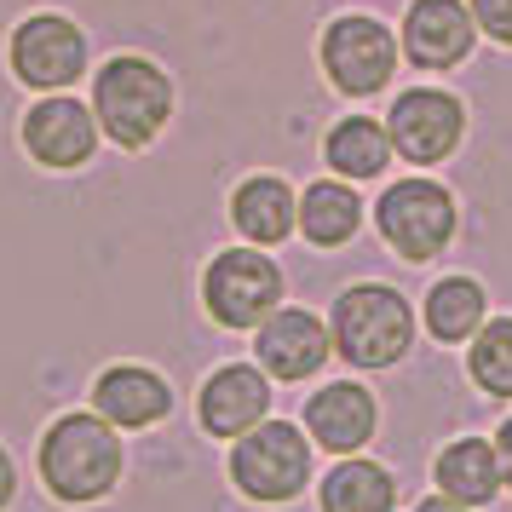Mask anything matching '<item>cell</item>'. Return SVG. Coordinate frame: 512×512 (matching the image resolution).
I'll return each mask as SVG.
<instances>
[{"label":"cell","mask_w":512,"mask_h":512,"mask_svg":"<svg viewBox=\"0 0 512 512\" xmlns=\"http://www.w3.org/2000/svg\"><path fill=\"white\" fill-rule=\"evenodd\" d=\"M478 41V18L466 0H415L403 18V58L420 70H455Z\"/></svg>","instance_id":"cell-12"},{"label":"cell","mask_w":512,"mask_h":512,"mask_svg":"<svg viewBox=\"0 0 512 512\" xmlns=\"http://www.w3.org/2000/svg\"><path fill=\"white\" fill-rule=\"evenodd\" d=\"M167 409H173V386L144 363H116L93 386V415H104L121 432H144V426L167 420Z\"/></svg>","instance_id":"cell-15"},{"label":"cell","mask_w":512,"mask_h":512,"mask_svg":"<svg viewBox=\"0 0 512 512\" xmlns=\"http://www.w3.org/2000/svg\"><path fill=\"white\" fill-rule=\"evenodd\" d=\"M363 225V196L346 179H317L300 190V231L311 248H346Z\"/></svg>","instance_id":"cell-18"},{"label":"cell","mask_w":512,"mask_h":512,"mask_svg":"<svg viewBox=\"0 0 512 512\" xmlns=\"http://www.w3.org/2000/svg\"><path fill=\"white\" fill-rule=\"evenodd\" d=\"M374 225L392 242V254H403L409 265H426L455 242V196L438 179H397L380 196Z\"/></svg>","instance_id":"cell-6"},{"label":"cell","mask_w":512,"mask_h":512,"mask_svg":"<svg viewBox=\"0 0 512 512\" xmlns=\"http://www.w3.org/2000/svg\"><path fill=\"white\" fill-rule=\"evenodd\" d=\"M397 58H403V52H397L392 29L380 24V18H334V24L323 29V70L346 98L380 93V87L392 81Z\"/></svg>","instance_id":"cell-8"},{"label":"cell","mask_w":512,"mask_h":512,"mask_svg":"<svg viewBox=\"0 0 512 512\" xmlns=\"http://www.w3.org/2000/svg\"><path fill=\"white\" fill-rule=\"evenodd\" d=\"M386 133H392V150L415 167H438L455 156V144L466 133V110L455 93H438V87H409L403 98H392V116H386Z\"/></svg>","instance_id":"cell-9"},{"label":"cell","mask_w":512,"mask_h":512,"mask_svg":"<svg viewBox=\"0 0 512 512\" xmlns=\"http://www.w3.org/2000/svg\"><path fill=\"white\" fill-rule=\"evenodd\" d=\"M12 489H18V472H12V455L0 449V507L12 501Z\"/></svg>","instance_id":"cell-25"},{"label":"cell","mask_w":512,"mask_h":512,"mask_svg":"<svg viewBox=\"0 0 512 512\" xmlns=\"http://www.w3.org/2000/svg\"><path fill=\"white\" fill-rule=\"evenodd\" d=\"M374 426H380L374 392L357 386V380H334V386H323V392L305 403V432H311V443L328 449V455L363 449V443L374 438Z\"/></svg>","instance_id":"cell-14"},{"label":"cell","mask_w":512,"mask_h":512,"mask_svg":"<svg viewBox=\"0 0 512 512\" xmlns=\"http://www.w3.org/2000/svg\"><path fill=\"white\" fill-rule=\"evenodd\" d=\"M328 334H334V351L351 369H392L415 340V311L386 282H357L334 300Z\"/></svg>","instance_id":"cell-3"},{"label":"cell","mask_w":512,"mask_h":512,"mask_svg":"<svg viewBox=\"0 0 512 512\" xmlns=\"http://www.w3.org/2000/svg\"><path fill=\"white\" fill-rule=\"evenodd\" d=\"M231 225L254 248H277V242H288V231L300 225V196H294V185L288 179H277V173H254V179H242L231 196Z\"/></svg>","instance_id":"cell-16"},{"label":"cell","mask_w":512,"mask_h":512,"mask_svg":"<svg viewBox=\"0 0 512 512\" xmlns=\"http://www.w3.org/2000/svg\"><path fill=\"white\" fill-rule=\"evenodd\" d=\"M323 156H328V167H334L340 179H380V173H386V162H392L397 150H392V133H386L380 121L346 116L340 127H334V133H328Z\"/></svg>","instance_id":"cell-20"},{"label":"cell","mask_w":512,"mask_h":512,"mask_svg":"<svg viewBox=\"0 0 512 512\" xmlns=\"http://www.w3.org/2000/svg\"><path fill=\"white\" fill-rule=\"evenodd\" d=\"M282 271L265 248H225L202 271V305L219 328H259L282 305Z\"/></svg>","instance_id":"cell-5"},{"label":"cell","mask_w":512,"mask_h":512,"mask_svg":"<svg viewBox=\"0 0 512 512\" xmlns=\"http://www.w3.org/2000/svg\"><path fill=\"white\" fill-rule=\"evenodd\" d=\"M173 81L162 64H150L139 52H121L93 75V116L121 150H144V144L173 121Z\"/></svg>","instance_id":"cell-2"},{"label":"cell","mask_w":512,"mask_h":512,"mask_svg":"<svg viewBox=\"0 0 512 512\" xmlns=\"http://www.w3.org/2000/svg\"><path fill=\"white\" fill-rule=\"evenodd\" d=\"M98 116L81 104V98H35L24 116V150L35 156L41 167H87L98 150Z\"/></svg>","instance_id":"cell-10"},{"label":"cell","mask_w":512,"mask_h":512,"mask_svg":"<svg viewBox=\"0 0 512 512\" xmlns=\"http://www.w3.org/2000/svg\"><path fill=\"white\" fill-rule=\"evenodd\" d=\"M415 512H466V507H461V501H449V495H426Z\"/></svg>","instance_id":"cell-26"},{"label":"cell","mask_w":512,"mask_h":512,"mask_svg":"<svg viewBox=\"0 0 512 512\" xmlns=\"http://www.w3.org/2000/svg\"><path fill=\"white\" fill-rule=\"evenodd\" d=\"M484 311H489L484 282H472V277H443L426 294V328H432V340H443V346L472 340L484 328Z\"/></svg>","instance_id":"cell-21"},{"label":"cell","mask_w":512,"mask_h":512,"mask_svg":"<svg viewBox=\"0 0 512 512\" xmlns=\"http://www.w3.org/2000/svg\"><path fill=\"white\" fill-rule=\"evenodd\" d=\"M12 75L35 87V93H64L70 81H81L87 70V35L64 18V12H35L12 29Z\"/></svg>","instance_id":"cell-7"},{"label":"cell","mask_w":512,"mask_h":512,"mask_svg":"<svg viewBox=\"0 0 512 512\" xmlns=\"http://www.w3.org/2000/svg\"><path fill=\"white\" fill-rule=\"evenodd\" d=\"M196 415L213 438H242L271 415V380L254 363H225V369L208 374V386L196 397Z\"/></svg>","instance_id":"cell-13"},{"label":"cell","mask_w":512,"mask_h":512,"mask_svg":"<svg viewBox=\"0 0 512 512\" xmlns=\"http://www.w3.org/2000/svg\"><path fill=\"white\" fill-rule=\"evenodd\" d=\"M328 351H334V334L328 323H317L311 311L300 305H288V311H271L265 323L254 328V357L265 374H277V380H311V374H323Z\"/></svg>","instance_id":"cell-11"},{"label":"cell","mask_w":512,"mask_h":512,"mask_svg":"<svg viewBox=\"0 0 512 512\" xmlns=\"http://www.w3.org/2000/svg\"><path fill=\"white\" fill-rule=\"evenodd\" d=\"M41 484L70 501V507H87V501H104L110 489L121 484V438L104 415H64L47 426L41 438Z\"/></svg>","instance_id":"cell-1"},{"label":"cell","mask_w":512,"mask_h":512,"mask_svg":"<svg viewBox=\"0 0 512 512\" xmlns=\"http://www.w3.org/2000/svg\"><path fill=\"white\" fill-rule=\"evenodd\" d=\"M466 374H472L489 397H512V317H495V323H484L472 334Z\"/></svg>","instance_id":"cell-22"},{"label":"cell","mask_w":512,"mask_h":512,"mask_svg":"<svg viewBox=\"0 0 512 512\" xmlns=\"http://www.w3.org/2000/svg\"><path fill=\"white\" fill-rule=\"evenodd\" d=\"M432 478H438V495L461 501V507H484L501 489V455H495L489 438H455L438 449Z\"/></svg>","instance_id":"cell-17"},{"label":"cell","mask_w":512,"mask_h":512,"mask_svg":"<svg viewBox=\"0 0 512 512\" xmlns=\"http://www.w3.org/2000/svg\"><path fill=\"white\" fill-rule=\"evenodd\" d=\"M495 455H501V484L512 489V420H501V438H495Z\"/></svg>","instance_id":"cell-24"},{"label":"cell","mask_w":512,"mask_h":512,"mask_svg":"<svg viewBox=\"0 0 512 512\" xmlns=\"http://www.w3.org/2000/svg\"><path fill=\"white\" fill-rule=\"evenodd\" d=\"M231 484L248 501H294L311 484V438L294 420H259L231 449Z\"/></svg>","instance_id":"cell-4"},{"label":"cell","mask_w":512,"mask_h":512,"mask_svg":"<svg viewBox=\"0 0 512 512\" xmlns=\"http://www.w3.org/2000/svg\"><path fill=\"white\" fill-rule=\"evenodd\" d=\"M317 501L323 512H397V478L374 461H340L328 466Z\"/></svg>","instance_id":"cell-19"},{"label":"cell","mask_w":512,"mask_h":512,"mask_svg":"<svg viewBox=\"0 0 512 512\" xmlns=\"http://www.w3.org/2000/svg\"><path fill=\"white\" fill-rule=\"evenodd\" d=\"M472 6V18L484 35H495L501 47H512V0H466Z\"/></svg>","instance_id":"cell-23"}]
</instances>
